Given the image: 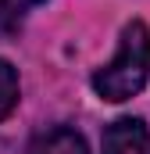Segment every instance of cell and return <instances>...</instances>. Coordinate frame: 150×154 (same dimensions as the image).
I'll return each mask as SVG.
<instances>
[{
	"label": "cell",
	"mask_w": 150,
	"mask_h": 154,
	"mask_svg": "<svg viewBox=\"0 0 150 154\" xmlns=\"http://www.w3.org/2000/svg\"><path fill=\"white\" fill-rule=\"evenodd\" d=\"M18 104V72L11 61L0 57V118H7Z\"/></svg>",
	"instance_id": "obj_4"
},
{
	"label": "cell",
	"mask_w": 150,
	"mask_h": 154,
	"mask_svg": "<svg viewBox=\"0 0 150 154\" xmlns=\"http://www.w3.org/2000/svg\"><path fill=\"white\" fill-rule=\"evenodd\" d=\"M104 154H150V129L140 118H118L104 133Z\"/></svg>",
	"instance_id": "obj_2"
},
{
	"label": "cell",
	"mask_w": 150,
	"mask_h": 154,
	"mask_svg": "<svg viewBox=\"0 0 150 154\" xmlns=\"http://www.w3.org/2000/svg\"><path fill=\"white\" fill-rule=\"evenodd\" d=\"M29 154H89V147H86V140L75 129L57 125V129H46L43 136H36Z\"/></svg>",
	"instance_id": "obj_3"
},
{
	"label": "cell",
	"mask_w": 150,
	"mask_h": 154,
	"mask_svg": "<svg viewBox=\"0 0 150 154\" xmlns=\"http://www.w3.org/2000/svg\"><path fill=\"white\" fill-rule=\"evenodd\" d=\"M150 79V29L143 22H129L122 29V43L111 65H104L93 75V90L100 93V100H129L143 90Z\"/></svg>",
	"instance_id": "obj_1"
},
{
	"label": "cell",
	"mask_w": 150,
	"mask_h": 154,
	"mask_svg": "<svg viewBox=\"0 0 150 154\" xmlns=\"http://www.w3.org/2000/svg\"><path fill=\"white\" fill-rule=\"evenodd\" d=\"M36 4H43V0H0V11H4V18H22Z\"/></svg>",
	"instance_id": "obj_5"
}]
</instances>
